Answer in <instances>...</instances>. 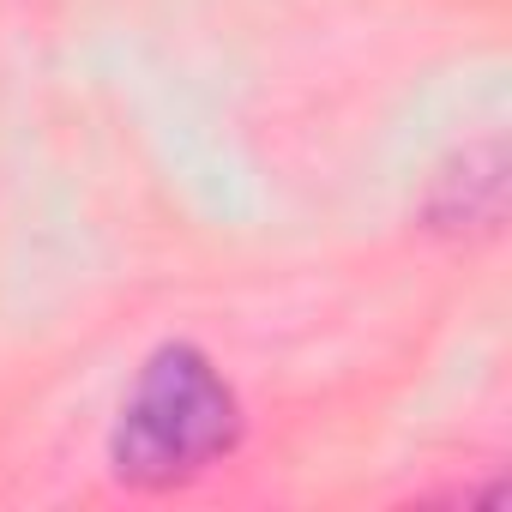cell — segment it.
<instances>
[{"label":"cell","mask_w":512,"mask_h":512,"mask_svg":"<svg viewBox=\"0 0 512 512\" xmlns=\"http://www.w3.org/2000/svg\"><path fill=\"white\" fill-rule=\"evenodd\" d=\"M241 440V404L229 380L193 350V344H163L109 434V470L127 488H181L223 464Z\"/></svg>","instance_id":"6da1fadb"}]
</instances>
